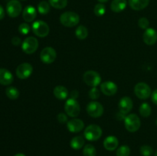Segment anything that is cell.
I'll return each instance as SVG.
<instances>
[{
  "label": "cell",
  "mask_w": 157,
  "mask_h": 156,
  "mask_svg": "<svg viewBox=\"0 0 157 156\" xmlns=\"http://www.w3.org/2000/svg\"><path fill=\"white\" fill-rule=\"evenodd\" d=\"M101 90L106 96H113L117 92V86L112 81H105L101 84Z\"/></svg>",
  "instance_id": "cell-14"
},
{
  "label": "cell",
  "mask_w": 157,
  "mask_h": 156,
  "mask_svg": "<svg viewBox=\"0 0 157 156\" xmlns=\"http://www.w3.org/2000/svg\"><path fill=\"white\" fill-rule=\"evenodd\" d=\"M151 99H152V101H153V103L156 104V105L157 106V89L156 90H155L153 92V93H152Z\"/></svg>",
  "instance_id": "cell-38"
},
{
  "label": "cell",
  "mask_w": 157,
  "mask_h": 156,
  "mask_svg": "<svg viewBox=\"0 0 157 156\" xmlns=\"http://www.w3.org/2000/svg\"><path fill=\"white\" fill-rule=\"evenodd\" d=\"M155 156H157V151H156V154H155Z\"/></svg>",
  "instance_id": "cell-44"
},
{
  "label": "cell",
  "mask_w": 157,
  "mask_h": 156,
  "mask_svg": "<svg viewBox=\"0 0 157 156\" xmlns=\"http://www.w3.org/2000/svg\"><path fill=\"white\" fill-rule=\"evenodd\" d=\"M83 154H84V156H96V148H94V145H90V144H87L84 147Z\"/></svg>",
  "instance_id": "cell-29"
},
{
  "label": "cell",
  "mask_w": 157,
  "mask_h": 156,
  "mask_svg": "<svg viewBox=\"0 0 157 156\" xmlns=\"http://www.w3.org/2000/svg\"><path fill=\"white\" fill-rule=\"evenodd\" d=\"M70 96H71V99H76L78 97V96H79V93H78V90H73V91L71 92Z\"/></svg>",
  "instance_id": "cell-39"
},
{
  "label": "cell",
  "mask_w": 157,
  "mask_h": 156,
  "mask_svg": "<svg viewBox=\"0 0 157 156\" xmlns=\"http://www.w3.org/2000/svg\"><path fill=\"white\" fill-rule=\"evenodd\" d=\"M119 145L117 138L113 136H107L104 141V147L107 151H114Z\"/></svg>",
  "instance_id": "cell-19"
},
{
  "label": "cell",
  "mask_w": 157,
  "mask_h": 156,
  "mask_svg": "<svg viewBox=\"0 0 157 156\" xmlns=\"http://www.w3.org/2000/svg\"><path fill=\"white\" fill-rule=\"evenodd\" d=\"M98 2H100L101 3H105L107 2H108L109 0H98Z\"/></svg>",
  "instance_id": "cell-42"
},
{
  "label": "cell",
  "mask_w": 157,
  "mask_h": 156,
  "mask_svg": "<svg viewBox=\"0 0 157 156\" xmlns=\"http://www.w3.org/2000/svg\"><path fill=\"white\" fill-rule=\"evenodd\" d=\"M84 139L81 136H75L73 139L71 140L70 145L73 149L75 150H79L82 148L84 145Z\"/></svg>",
  "instance_id": "cell-23"
},
{
  "label": "cell",
  "mask_w": 157,
  "mask_h": 156,
  "mask_svg": "<svg viewBox=\"0 0 157 156\" xmlns=\"http://www.w3.org/2000/svg\"><path fill=\"white\" fill-rule=\"evenodd\" d=\"M127 6V0H113L110 5V9L113 12H121Z\"/></svg>",
  "instance_id": "cell-22"
},
{
  "label": "cell",
  "mask_w": 157,
  "mask_h": 156,
  "mask_svg": "<svg viewBox=\"0 0 157 156\" xmlns=\"http://www.w3.org/2000/svg\"><path fill=\"white\" fill-rule=\"evenodd\" d=\"M139 111L143 117H149L151 115V106L147 102H144L140 106Z\"/></svg>",
  "instance_id": "cell-25"
},
{
  "label": "cell",
  "mask_w": 157,
  "mask_h": 156,
  "mask_svg": "<svg viewBox=\"0 0 157 156\" xmlns=\"http://www.w3.org/2000/svg\"><path fill=\"white\" fill-rule=\"evenodd\" d=\"M4 17H5V11L4 9H3L2 6H0V20L2 19Z\"/></svg>",
  "instance_id": "cell-41"
},
{
  "label": "cell",
  "mask_w": 157,
  "mask_h": 156,
  "mask_svg": "<svg viewBox=\"0 0 157 156\" xmlns=\"http://www.w3.org/2000/svg\"><path fill=\"white\" fill-rule=\"evenodd\" d=\"M140 151L143 156H151L153 153V149L150 145H144L140 147Z\"/></svg>",
  "instance_id": "cell-32"
},
{
  "label": "cell",
  "mask_w": 157,
  "mask_h": 156,
  "mask_svg": "<svg viewBox=\"0 0 157 156\" xmlns=\"http://www.w3.org/2000/svg\"><path fill=\"white\" fill-rule=\"evenodd\" d=\"M22 6L18 0H11L6 6V12L11 18H16L21 14Z\"/></svg>",
  "instance_id": "cell-9"
},
{
  "label": "cell",
  "mask_w": 157,
  "mask_h": 156,
  "mask_svg": "<svg viewBox=\"0 0 157 156\" xmlns=\"http://www.w3.org/2000/svg\"><path fill=\"white\" fill-rule=\"evenodd\" d=\"M60 21L65 27H75L79 23L80 17L76 12H65L60 16Z\"/></svg>",
  "instance_id": "cell-1"
},
{
  "label": "cell",
  "mask_w": 157,
  "mask_h": 156,
  "mask_svg": "<svg viewBox=\"0 0 157 156\" xmlns=\"http://www.w3.org/2000/svg\"><path fill=\"white\" fill-rule=\"evenodd\" d=\"M57 119H58V121L60 122V123H66L67 122V116L65 113H59L57 116Z\"/></svg>",
  "instance_id": "cell-36"
},
{
  "label": "cell",
  "mask_w": 157,
  "mask_h": 156,
  "mask_svg": "<svg viewBox=\"0 0 157 156\" xmlns=\"http://www.w3.org/2000/svg\"><path fill=\"white\" fill-rule=\"evenodd\" d=\"M12 44H13V45L18 46V45H19L20 44H21V39H20V38L15 36V37H13V38H12Z\"/></svg>",
  "instance_id": "cell-37"
},
{
  "label": "cell",
  "mask_w": 157,
  "mask_h": 156,
  "mask_svg": "<svg viewBox=\"0 0 157 156\" xmlns=\"http://www.w3.org/2000/svg\"><path fill=\"white\" fill-rule=\"evenodd\" d=\"M64 111L71 117H77L80 114L81 107L76 99L70 98L64 104Z\"/></svg>",
  "instance_id": "cell-6"
},
{
  "label": "cell",
  "mask_w": 157,
  "mask_h": 156,
  "mask_svg": "<svg viewBox=\"0 0 157 156\" xmlns=\"http://www.w3.org/2000/svg\"><path fill=\"white\" fill-rule=\"evenodd\" d=\"M117 156H130V148L127 145H122L117 148L116 152Z\"/></svg>",
  "instance_id": "cell-31"
},
{
  "label": "cell",
  "mask_w": 157,
  "mask_h": 156,
  "mask_svg": "<svg viewBox=\"0 0 157 156\" xmlns=\"http://www.w3.org/2000/svg\"><path fill=\"white\" fill-rule=\"evenodd\" d=\"M13 75L9 70L0 68V84L4 86L9 85L13 82Z\"/></svg>",
  "instance_id": "cell-18"
},
{
  "label": "cell",
  "mask_w": 157,
  "mask_h": 156,
  "mask_svg": "<svg viewBox=\"0 0 157 156\" xmlns=\"http://www.w3.org/2000/svg\"><path fill=\"white\" fill-rule=\"evenodd\" d=\"M134 93L139 99H147L151 96V89L146 83L140 82L134 87Z\"/></svg>",
  "instance_id": "cell-8"
},
{
  "label": "cell",
  "mask_w": 157,
  "mask_h": 156,
  "mask_svg": "<svg viewBox=\"0 0 157 156\" xmlns=\"http://www.w3.org/2000/svg\"><path fill=\"white\" fill-rule=\"evenodd\" d=\"M117 118L119 120H122V119H125L126 118V115L124 114V113H121V112H119V113H117Z\"/></svg>",
  "instance_id": "cell-40"
},
{
  "label": "cell",
  "mask_w": 157,
  "mask_h": 156,
  "mask_svg": "<svg viewBox=\"0 0 157 156\" xmlns=\"http://www.w3.org/2000/svg\"><path fill=\"white\" fill-rule=\"evenodd\" d=\"M87 112L90 116L93 118H99L104 113V106L100 102L93 101L87 106Z\"/></svg>",
  "instance_id": "cell-11"
},
{
  "label": "cell",
  "mask_w": 157,
  "mask_h": 156,
  "mask_svg": "<svg viewBox=\"0 0 157 156\" xmlns=\"http://www.w3.org/2000/svg\"><path fill=\"white\" fill-rule=\"evenodd\" d=\"M138 25L140 28L142 29H147L149 28V25H150V21L147 19V18H140L139 21H138Z\"/></svg>",
  "instance_id": "cell-35"
},
{
  "label": "cell",
  "mask_w": 157,
  "mask_h": 156,
  "mask_svg": "<svg viewBox=\"0 0 157 156\" xmlns=\"http://www.w3.org/2000/svg\"><path fill=\"white\" fill-rule=\"evenodd\" d=\"M37 16V11L32 6H28L24 9L22 12L23 19L26 22H32L35 19Z\"/></svg>",
  "instance_id": "cell-17"
},
{
  "label": "cell",
  "mask_w": 157,
  "mask_h": 156,
  "mask_svg": "<svg viewBox=\"0 0 157 156\" xmlns=\"http://www.w3.org/2000/svg\"><path fill=\"white\" fill-rule=\"evenodd\" d=\"M124 125L126 129L130 132H135L140 128V119L136 114H130L124 119Z\"/></svg>",
  "instance_id": "cell-2"
},
{
  "label": "cell",
  "mask_w": 157,
  "mask_h": 156,
  "mask_svg": "<svg viewBox=\"0 0 157 156\" xmlns=\"http://www.w3.org/2000/svg\"><path fill=\"white\" fill-rule=\"evenodd\" d=\"M6 94L10 99H16L19 96V91L14 87H9L6 89Z\"/></svg>",
  "instance_id": "cell-26"
},
{
  "label": "cell",
  "mask_w": 157,
  "mask_h": 156,
  "mask_svg": "<svg viewBox=\"0 0 157 156\" xmlns=\"http://www.w3.org/2000/svg\"><path fill=\"white\" fill-rule=\"evenodd\" d=\"M94 14L98 17H101L105 14L106 12V7L103 3H98L94 6Z\"/></svg>",
  "instance_id": "cell-30"
},
{
  "label": "cell",
  "mask_w": 157,
  "mask_h": 156,
  "mask_svg": "<svg viewBox=\"0 0 157 156\" xmlns=\"http://www.w3.org/2000/svg\"><path fill=\"white\" fill-rule=\"evenodd\" d=\"M51 6L57 9H62L67 6V0H48Z\"/></svg>",
  "instance_id": "cell-27"
},
{
  "label": "cell",
  "mask_w": 157,
  "mask_h": 156,
  "mask_svg": "<svg viewBox=\"0 0 157 156\" xmlns=\"http://www.w3.org/2000/svg\"><path fill=\"white\" fill-rule=\"evenodd\" d=\"M84 82L92 87H97L101 83V77L99 73L94 70H87L83 76Z\"/></svg>",
  "instance_id": "cell-5"
},
{
  "label": "cell",
  "mask_w": 157,
  "mask_h": 156,
  "mask_svg": "<svg viewBox=\"0 0 157 156\" xmlns=\"http://www.w3.org/2000/svg\"><path fill=\"white\" fill-rule=\"evenodd\" d=\"M67 127L69 132L77 133L81 132L84 128V123L80 119H72L67 122Z\"/></svg>",
  "instance_id": "cell-16"
},
{
  "label": "cell",
  "mask_w": 157,
  "mask_h": 156,
  "mask_svg": "<svg viewBox=\"0 0 157 156\" xmlns=\"http://www.w3.org/2000/svg\"><path fill=\"white\" fill-rule=\"evenodd\" d=\"M32 29L33 31V33L36 36L40 37V38H44V37L48 36L49 32H50L48 24L45 21H41V20L34 21L32 26Z\"/></svg>",
  "instance_id": "cell-4"
},
{
  "label": "cell",
  "mask_w": 157,
  "mask_h": 156,
  "mask_svg": "<svg viewBox=\"0 0 157 156\" xmlns=\"http://www.w3.org/2000/svg\"><path fill=\"white\" fill-rule=\"evenodd\" d=\"M30 26L27 23H22L18 26V32L20 34L23 35H26L30 32Z\"/></svg>",
  "instance_id": "cell-34"
},
{
  "label": "cell",
  "mask_w": 157,
  "mask_h": 156,
  "mask_svg": "<svg viewBox=\"0 0 157 156\" xmlns=\"http://www.w3.org/2000/svg\"><path fill=\"white\" fill-rule=\"evenodd\" d=\"M14 156H25V155L24 154H22V153H18V154H16Z\"/></svg>",
  "instance_id": "cell-43"
},
{
  "label": "cell",
  "mask_w": 157,
  "mask_h": 156,
  "mask_svg": "<svg viewBox=\"0 0 157 156\" xmlns=\"http://www.w3.org/2000/svg\"><path fill=\"white\" fill-rule=\"evenodd\" d=\"M84 135L87 140L94 142V141L98 140L101 137L102 129L99 125L91 124V125H89L88 126L86 127Z\"/></svg>",
  "instance_id": "cell-3"
},
{
  "label": "cell",
  "mask_w": 157,
  "mask_h": 156,
  "mask_svg": "<svg viewBox=\"0 0 157 156\" xmlns=\"http://www.w3.org/2000/svg\"><path fill=\"white\" fill-rule=\"evenodd\" d=\"M133 100L128 96H124L120 99L118 106H119L120 112L126 115L131 111V110L133 109Z\"/></svg>",
  "instance_id": "cell-15"
},
{
  "label": "cell",
  "mask_w": 157,
  "mask_h": 156,
  "mask_svg": "<svg viewBox=\"0 0 157 156\" xmlns=\"http://www.w3.org/2000/svg\"><path fill=\"white\" fill-rule=\"evenodd\" d=\"M156 125H157V119H156Z\"/></svg>",
  "instance_id": "cell-45"
},
{
  "label": "cell",
  "mask_w": 157,
  "mask_h": 156,
  "mask_svg": "<svg viewBox=\"0 0 157 156\" xmlns=\"http://www.w3.org/2000/svg\"><path fill=\"white\" fill-rule=\"evenodd\" d=\"M53 93L55 97L58 99H65L68 96V90L64 86L58 85L54 88Z\"/></svg>",
  "instance_id": "cell-21"
},
{
  "label": "cell",
  "mask_w": 157,
  "mask_h": 156,
  "mask_svg": "<svg viewBox=\"0 0 157 156\" xmlns=\"http://www.w3.org/2000/svg\"><path fill=\"white\" fill-rule=\"evenodd\" d=\"M38 47V41L35 37H28L21 43V49L27 54L35 53Z\"/></svg>",
  "instance_id": "cell-7"
},
{
  "label": "cell",
  "mask_w": 157,
  "mask_h": 156,
  "mask_svg": "<svg viewBox=\"0 0 157 156\" xmlns=\"http://www.w3.org/2000/svg\"><path fill=\"white\" fill-rule=\"evenodd\" d=\"M75 35L80 40H84L88 36V31L87 28L84 25H80L75 30Z\"/></svg>",
  "instance_id": "cell-24"
},
{
  "label": "cell",
  "mask_w": 157,
  "mask_h": 156,
  "mask_svg": "<svg viewBox=\"0 0 157 156\" xmlns=\"http://www.w3.org/2000/svg\"><path fill=\"white\" fill-rule=\"evenodd\" d=\"M143 39L147 45H153L157 41V32L153 28H148L144 32Z\"/></svg>",
  "instance_id": "cell-13"
},
{
  "label": "cell",
  "mask_w": 157,
  "mask_h": 156,
  "mask_svg": "<svg viewBox=\"0 0 157 156\" xmlns=\"http://www.w3.org/2000/svg\"><path fill=\"white\" fill-rule=\"evenodd\" d=\"M129 6L132 9L140 11L148 6L150 0H129Z\"/></svg>",
  "instance_id": "cell-20"
},
{
  "label": "cell",
  "mask_w": 157,
  "mask_h": 156,
  "mask_svg": "<svg viewBox=\"0 0 157 156\" xmlns=\"http://www.w3.org/2000/svg\"><path fill=\"white\" fill-rule=\"evenodd\" d=\"M33 67L29 63H22L19 64L16 68V75L19 79H27L32 75Z\"/></svg>",
  "instance_id": "cell-12"
},
{
  "label": "cell",
  "mask_w": 157,
  "mask_h": 156,
  "mask_svg": "<svg viewBox=\"0 0 157 156\" xmlns=\"http://www.w3.org/2000/svg\"><path fill=\"white\" fill-rule=\"evenodd\" d=\"M57 57L56 50L52 47H46L40 54V59L44 64H52L55 61Z\"/></svg>",
  "instance_id": "cell-10"
},
{
  "label": "cell",
  "mask_w": 157,
  "mask_h": 156,
  "mask_svg": "<svg viewBox=\"0 0 157 156\" xmlns=\"http://www.w3.org/2000/svg\"><path fill=\"white\" fill-rule=\"evenodd\" d=\"M38 11L41 15H46L50 12V4L46 1H41L38 5Z\"/></svg>",
  "instance_id": "cell-28"
},
{
  "label": "cell",
  "mask_w": 157,
  "mask_h": 156,
  "mask_svg": "<svg viewBox=\"0 0 157 156\" xmlns=\"http://www.w3.org/2000/svg\"><path fill=\"white\" fill-rule=\"evenodd\" d=\"M23 1H24V0H23Z\"/></svg>",
  "instance_id": "cell-46"
},
{
  "label": "cell",
  "mask_w": 157,
  "mask_h": 156,
  "mask_svg": "<svg viewBox=\"0 0 157 156\" xmlns=\"http://www.w3.org/2000/svg\"><path fill=\"white\" fill-rule=\"evenodd\" d=\"M88 95L90 99L95 100V99H98L100 97L101 93H100V90L97 87H92L90 91H89Z\"/></svg>",
  "instance_id": "cell-33"
}]
</instances>
